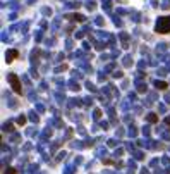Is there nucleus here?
I'll return each instance as SVG.
<instances>
[{"instance_id":"423d86ee","label":"nucleus","mask_w":170,"mask_h":174,"mask_svg":"<svg viewBox=\"0 0 170 174\" xmlns=\"http://www.w3.org/2000/svg\"><path fill=\"white\" fill-rule=\"evenodd\" d=\"M17 124L19 126H22V124H26V117H24V116H21L19 119H17Z\"/></svg>"},{"instance_id":"0eeeda50","label":"nucleus","mask_w":170,"mask_h":174,"mask_svg":"<svg viewBox=\"0 0 170 174\" xmlns=\"http://www.w3.org/2000/svg\"><path fill=\"white\" fill-rule=\"evenodd\" d=\"M5 174H16V169H12V167H7V169H5Z\"/></svg>"},{"instance_id":"6e6552de","label":"nucleus","mask_w":170,"mask_h":174,"mask_svg":"<svg viewBox=\"0 0 170 174\" xmlns=\"http://www.w3.org/2000/svg\"><path fill=\"white\" fill-rule=\"evenodd\" d=\"M167 124H170V117H167Z\"/></svg>"},{"instance_id":"7ed1b4c3","label":"nucleus","mask_w":170,"mask_h":174,"mask_svg":"<svg viewBox=\"0 0 170 174\" xmlns=\"http://www.w3.org/2000/svg\"><path fill=\"white\" fill-rule=\"evenodd\" d=\"M16 57H17V50H9L7 55H5V59H7V62H12Z\"/></svg>"},{"instance_id":"f257e3e1","label":"nucleus","mask_w":170,"mask_h":174,"mask_svg":"<svg viewBox=\"0 0 170 174\" xmlns=\"http://www.w3.org/2000/svg\"><path fill=\"white\" fill-rule=\"evenodd\" d=\"M155 29H157V33H170V16H167V17H160V19L157 21Z\"/></svg>"},{"instance_id":"f03ea898","label":"nucleus","mask_w":170,"mask_h":174,"mask_svg":"<svg viewBox=\"0 0 170 174\" xmlns=\"http://www.w3.org/2000/svg\"><path fill=\"white\" fill-rule=\"evenodd\" d=\"M7 81L10 83V86H12V90L17 93V95H21L22 93V86H21V79L17 78V74H14V72H10L9 76H7Z\"/></svg>"},{"instance_id":"20e7f679","label":"nucleus","mask_w":170,"mask_h":174,"mask_svg":"<svg viewBox=\"0 0 170 174\" xmlns=\"http://www.w3.org/2000/svg\"><path fill=\"white\" fill-rule=\"evenodd\" d=\"M148 121H150V122H157L158 116H157V114H148Z\"/></svg>"},{"instance_id":"39448f33","label":"nucleus","mask_w":170,"mask_h":174,"mask_svg":"<svg viewBox=\"0 0 170 174\" xmlns=\"http://www.w3.org/2000/svg\"><path fill=\"white\" fill-rule=\"evenodd\" d=\"M157 88H160V90H165V88H167V83H165V81H157Z\"/></svg>"}]
</instances>
